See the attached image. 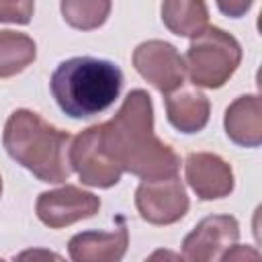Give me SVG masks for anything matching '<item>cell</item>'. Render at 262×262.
Here are the masks:
<instances>
[{
	"label": "cell",
	"instance_id": "obj_1",
	"mask_svg": "<svg viewBox=\"0 0 262 262\" xmlns=\"http://www.w3.org/2000/svg\"><path fill=\"white\" fill-rule=\"evenodd\" d=\"M100 137L113 162L141 180L174 178L180 170L178 154L154 133L151 96L141 88L131 90L115 117L100 123Z\"/></svg>",
	"mask_w": 262,
	"mask_h": 262
},
{
	"label": "cell",
	"instance_id": "obj_2",
	"mask_svg": "<svg viewBox=\"0 0 262 262\" xmlns=\"http://www.w3.org/2000/svg\"><path fill=\"white\" fill-rule=\"evenodd\" d=\"M72 139L68 131L53 127L29 108H16L8 117L2 133L8 156L41 182L49 184H59L70 178Z\"/></svg>",
	"mask_w": 262,
	"mask_h": 262
},
{
	"label": "cell",
	"instance_id": "obj_3",
	"mask_svg": "<svg viewBox=\"0 0 262 262\" xmlns=\"http://www.w3.org/2000/svg\"><path fill=\"white\" fill-rule=\"evenodd\" d=\"M57 106L72 119H88L106 111L123 88V72L117 63L80 55L61 61L49 80Z\"/></svg>",
	"mask_w": 262,
	"mask_h": 262
},
{
	"label": "cell",
	"instance_id": "obj_4",
	"mask_svg": "<svg viewBox=\"0 0 262 262\" xmlns=\"http://www.w3.org/2000/svg\"><path fill=\"white\" fill-rule=\"evenodd\" d=\"M242 63V45L233 35L219 27H207L190 39L184 68L190 82L199 88H221Z\"/></svg>",
	"mask_w": 262,
	"mask_h": 262
},
{
	"label": "cell",
	"instance_id": "obj_5",
	"mask_svg": "<svg viewBox=\"0 0 262 262\" xmlns=\"http://www.w3.org/2000/svg\"><path fill=\"white\" fill-rule=\"evenodd\" d=\"M70 164L80 176L82 184L94 188H111L121 180L123 174V170L113 162L102 145L100 123L84 129L72 139Z\"/></svg>",
	"mask_w": 262,
	"mask_h": 262
},
{
	"label": "cell",
	"instance_id": "obj_6",
	"mask_svg": "<svg viewBox=\"0 0 262 262\" xmlns=\"http://www.w3.org/2000/svg\"><path fill=\"white\" fill-rule=\"evenodd\" d=\"M133 68L162 94H170L184 82V57L178 49L160 39L143 41L133 51Z\"/></svg>",
	"mask_w": 262,
	"mask_h": 262
},
{
	"label": "cell",
	"instance_id": "obj_7",
	"mask_svg": "<svg viewBox=\"0 0 262 262\" xmlns=\"http://www.w3.org/2000/svg\"><path fill=\"white\" fill-rule=\"evenodd\" d=\"M186 188L178 176L164 180H143L135 190V207L143 221L151 225H172L188 211Z\"/></svg>",
	"mask_w": 262,
	"mask_h": 262
},
{
	"label": "cell",
	"instance_id": "obj_8",
	"mask_svg": "<svg viewBox=\"0 0 262 262\" xmlns=\"http://www.w3.org/2000/svg\"><path fill=\"white\" fill-rule=\"evenodd\" d=\"M100 209V199L94 192L82 190L74 184H66L55 190H45L37 196L35 211L43 225L49 229H61L76 221L94 217Z\"/></svg>",
	"mask_w": 262,
	"mask_h": 262
},
{
	"label": "cell",
	"instance_id": "obj_9",
	"mask_svg": "<svg viewBox=\"0 0 262 262\" xmlns=\"http://www.w3.org/2000/svg\"><path fill=\"white\" fill-rule=\"evenodd\" d=\"M239 239V223L231 215H209L201 219L182 242L184 262H219Z\"/></svg>",
	"mask_w": 262,
	"mask_h": 262
},
{
	"label": "cell",
	"instance_id": "obj_10",
	"mask_svg": "<svg viewBox=\"0 0 262 262\" xmlns=\"http://www.w3.org/2000/svg\"><path fill=\"white\" fill-rule=\"evenodd\" d=\"M184 176L201 201L225 199L233 192L235 186L231 166L221 156L211 151L188 154L184 160Z\"/></svg>",
	"mask_w": 262,
	"mask_h": 262
},
{
	"label": "cell",
	"instance_id": "obj_11",
	"mask_svg": "<svg viewBox=\"0 0 262 262\" xmlns=\"http://www.w3.org/2000/svg\"><path fill=\"white\" fill-rule=\"evenodd\" d=\"M119 227L113 231L88 229L72 235L68 242V252L72 262H121L127 254L129 231L119 219Z\"/></svg>",
	"mask_w": 262,
	"mask_h": 262
},
{
	"label": "cell",
	"instance_id": "obj_12",
	"mask_svg": "<svg viewBox=\"0 0 262 262\" xmlns=\"http://www.w3.org/2000/svg\"><path fill=\"white\" fill-rule=\"evenodd\" d=\"M166 115L180 133H199L207 127L211 115L209 98L196 86H178L166 94Z\"/></svg>",
	"mask_w": 262,
	"mask_h": 262
},
{
	"label": "cell",
	"instance_id": "obj_13",
	"mask_svg": "<svg viewBox=\"0 0 262 262\" xmlns=\"http://www.w3.org/2000/svg\"><path fill=\"white\" fill-rule=\"evenodd\" d=\"M223 127L227 137L239 147L262 143V100L258 94L237 96L225 111Z\"/></svg>",
	"mask_w": 262,
	"mask_h": 262
},
{
	"label": "cell",
	"instance_id": "obj_14",
	"mask_svg": "<svg viewBox=\"0 0 262 262\" xmlns=\"http://www.w3.org/2000/svg\"><path fill=\"white\" fill-rule=\"evenodd\" d=\"M162 23L168 27L170 33L178 37H196L209 27V10L207 4L196 0H170L160 6Z\"/></svg>",
	"mask_w": 262,
	"mask_h": 262
},
{
	"label": "cell",
	"instance_id": "obj_15",
	"mask_svg": "<svg viewBox=\"0 0 262 262\" xmlns=\"http://www.w3.org/2000/svg\"><path fill=\"white\" fill-rule=\"evenodd\" d=\"M37 57L35 41L16 31H0V78H12L27 70Z\"/></svg>",
	"mask_w": 262,
	"mask_h": 262
},
{
	"label": "cell",
	"instance_id": "obj_16",
	"mask_svg": "<svg viewBox=\"0 0 262 262\" xmlns=\"http://www.w3.org/2000/svg\"><path fill=\"white\" fill-rule=\"evenodd\" d=\"M113 4L108 0H63L59 4L63 20L80 31H92L106 23Z\"/></svg>",
	"mask_w": 262,
	"mask_h": 262
},
{
	"label": "cell",
	"instance_id": "obj_17",
	"mask_svg": "<svg viewBox=\"0 0 262 262\" xmlns=\"http://www.w3.org/2000/svg\"><path fill=\"white\" fill-rule=\"evenodd\" d=\"M35 12V2L31 0H0V23L29 25Z\"/></svg>",
	"mask_w": 262,
	"mask_h": 262
},
{
	"label": "cell",
	"instance_id": "obj_18",
	"mask_svg": "<svg viewBox=\"0 0 262 262\" xmlns=\"http://www.w3.org/2000/svg\"><path fill=\"white\" fill-rule=\"evenodd\" d=\"M219 262H262V258H260V252H258L254 246L235 244V246H231V248L221 256Z\"/></svg>",
	"mask_w": 262,
	"mask_h": 262
},
{
	"label": "cell",
	"instance_id": "obj_19",
	"mask_svg": "<svg viewBox=\"0 0 262 262\" xmlns=\"http://www.w3.org/2000/svg\"><path fill=\"white\" fill-rule=\"evenodd\" d=\"M14 262H66V258L47 248H29L18 252L14 256Z\"/></svg>",
	"mask_w": 262,
	"mask_h": 262
},
{
	"label": "cell",
	"instance_id": "obj_20",
	"mask_svg": "<svg viewBox=\"0 0 262 262\" xmlns=\"http://www.w3.org/2000/svg\"><path fill=\"white\" fill-rule=\"evenodd\" d=\"M143 262H184L182 256L174 250H168V248H158L154 250Z\"/></svg>",
	"mask_w": 262,
	"mask_h": 262
},
{
	"label": "cell",
	"instance_id": "obj_21",
	"mask_svg": "<svg viewBox=\"0 0 262 262\" xmlns=\"http://www.w3.org/2000/svg\"><path fill=\"white\" fill-rule=\"evenodd\" d=\"M217 6H219V10H221V12H225V14L233 16V18H239L244 12H248V10H250L252 2H250V0H246V2H229V4L219 2Z\"/></svg>",
	"mask_w": 262,
	"mask_h": 262
},
{
	"label": "cell",
	"instance_id": "obj_22",
	"mask_svg": "<svg viewBox=\"0 0 262 262\" xmlns=\"http://www.w3.org/2000/svg\"><path fill=\"white\" fill-rule=\"evenodd\" d=\"M0 196H2V178H0Z\"/></svg>",
	"mask_w": 262,
	"mask_h": 262
},
{
	"label": "cell",
	"instance_id": "obj_23",
	"mask_svg": "<svg viewBox=\"0 0 262 262\" xmlns=\"http://www.w3.org/2000/svg\"><path fill=\"white\" fill-rule=\"evenodd\" d=\"M0 262H6V260H2V258H0Z\"/></svg>",
	"mask_w": 262,
	"mask_h": 262
}]
</instances>
